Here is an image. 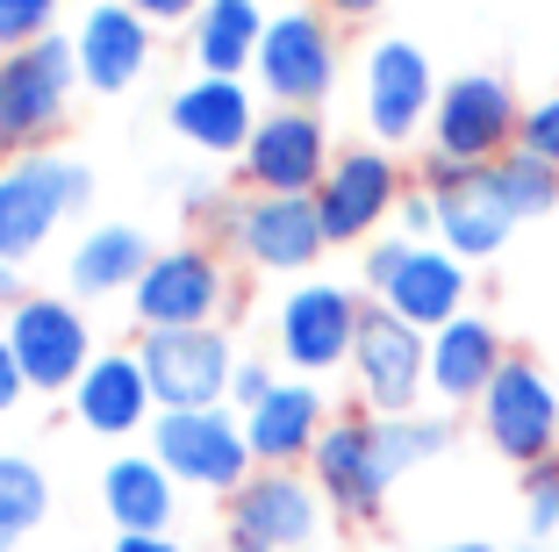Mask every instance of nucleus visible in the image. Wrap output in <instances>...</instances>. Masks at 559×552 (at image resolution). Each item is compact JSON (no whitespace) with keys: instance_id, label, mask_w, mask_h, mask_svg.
Segmentation results:
<instances>
[{"instance_id":"obj_1","label":"nucleus","mask_w":559,"mask_h":552,"mask_svg":"<svg viewBox=\"0 0 559 552\" xmlns=\"http://www.w3.org/2000/svg\"><path fill=\"white\" fill-rule=\"evenodd\" d=\"M337 509L323 503V488L295 467H265L230 495V545L223 552H316L330 538Z\"/></svg>"},{"instance_id":"obj_2","label":"nucleus","mask_w":559,"mask_h":552,"mask_svg":"<svg viewBox=\"0 0 559 552\" xmlns=\"http://www.w3.org/2000/svg\"><path fill=\"white\" fill-rule=\"evenodd\" d=\"M72 80H80V58L66 36H44V44H22L0 58V158L44 151V137L66 122Z\"/></svg>"},{"instance_id":"obj_3","label":"nucleus","mask_w":559,"mask_h":552,"mask_svg":"<svg viewBox=\"0 0 559 552\" xmlns=\"http://www.w3.org/2000/svg\"><path fill=\"white\" fill-rule=\"evenodd\" d=\"M151 459H158L173 481L187 488H209V495H237L251 481V445H245V423L230 409H158L151 423Z\"/></svg>"},{"instance_id":"obj_4","label":"nucleus","mask_w":559,"mask_h":552,"mask_svg":"<svg viewBox=\"0 0 559 552\" xmlns=\"http://www.w3.org/2000/svg\"><path fill=\"white\" fill-rule=\"evenodd\" d=\"M524 130V108H516L510 80L495 72H460V80L438 86V108H430V151L452 165H495L516 151Z\"/></svg>"},{"instance_id":"obj_5","label":"nucleus","mask_w":559,"mask_h":552,"mask_svg":"<svg viewBox=\"0 0 559 552\" xmlns=\"http://www.w3.org/2000/svg\"><path fill=\"white\" fill-rule=\"evenodd\" d=\"M86 187H94V179H86V165H72V158H50V151L8 158L0 165V259L22 266L36 244L86 201Z\"/></svg>"},{"instance_id":"obj_6","label":"nucleus","mask_w":559,"mask_h":552,"mask_svg":"<svg viewBox=\"0 0 559 552\" xmlns=\"http://www.w3.org/2000/svg\"><path fill=\"white\" fill-rule=\"evenodd\" d=\"M474 409H480V438L510 459V467L559 459V388L545 380V366H531V359L510 352Z\"/></svg>"},{"instance_id":"obj_7","label":"nucleus","mask_w":559,"mask_h":552,"mask_svg":"<svg viewBox=\"0 0 559 552\" xmlns=\"http://www.w3.org/2000/svg\"><path fill=\"white\" fill-rule=\"evenodd\" d=\"M130 309L144 330H215V316L230 309V273L201 244L151 251L144 280L130 287Z\"/></svg>"},{"instance_id":"obj_8","label":"nucleus","mask_w":559,"mask_h":552,"mask_svg":"<svg viewBox=\"0 0 559 552\" xmlns=\"http://www.w3.org/2000/svg\"><path fill=\"white\" fill-rule=\"evenodd\" d=\"M352 374H359V395L373 416H416V395L430 388V338L416 324H402L388 302H366Z\"/></svg>"},{"instance_id":"obj_9","label":"nucleus","mask_w":559,"mask_h":552,"mask_svg":"<svg viewBox=\"0 0 559 552\" xmlns=\"http://www.w3.org/2000/svg\"><path fill=\"white\" fill-rule=\"evenodd\" d=\"M424 187L438 195V237H444L452 259L474 266V259H495V251L510 244L516 209L502 201V187H495L488 165H452V158L430 151L424 158Z\"/></svg>"},{"instance_id":"obj_10","label":"nucleus","mask_w":559,"mask_h":552,"mask_svg":"<svg viewBox=\"0 0 559 552\" xmlns=\"http://www.w3.org/2000/svg\"><path fill=\"white\" fill-rule=\"evenodd\" d=\"M136 359L158 409H223L237 380V352L223 330H144Z\"/></svg>"},{"instance_id":"obj_11","label":"nucleus","mask_w":559,"mask_h":552,"mask_svg":"<svg viewBox=\"0 0 559 552\" xmlns=\"http://www.w3.org/2000/svg\"><path fill=\"white\" fill-rule=\"evenodd\" d=\"M223 237H230L259 273H301V266L323 259V244H330L323 215H316V195H251V201H230Z\"/></svg>"},{"instance_id":"obj_12","label":"nucleus","mask_w":559,"mask_h":552,"mask_svg":"<svg viewBox=\"0 0 559 552\" xmlns=\"http://www.w3.org/2000/svg\"><path fill=\"white\" fill-rule=\"evenodd\" d=\"M8 352H15L22 380L44 395L80 388V374L94 366V338H86V316L72 302H50V294H29L22 309H8Z\"/></svg>"},{"instance_id":"obj_13","label":"nucleus","mask_w":559,"mask_h":552,"mask_svg":"<svg viewBox=\"0 0 559 552\" xmlns=\"http://www.w3.org/2000/svg\"><path fill=\"white\" fill-rule=\"evenodd\" d=\"M259 86L280 101V108H316V101L330 94V80H337V36H330L323 15H309V8H287V15L265 22L259 36Z\"/></svg>"},{"instance_id":"obj_14","label":"nucleus","mask_w":559,"mask_h":552,"mask_svg":"<svg viewBox=\"0 0 559 552\" xmlns=\"http://www.w3.org/2000/svg\"><path fill=\"white\" fill-rule=\"evenodd\" d=\"M359 316L366 302L352 287H330L309 280L280 302V359L295 374H330V366H352V344H359Z\"/></svg>"},{"instance_id":"obj_15","label":"nucleus","mask_w":559,"mask_h":552,"mask_svg":"<svg viewBox=\"0 0 559 552\" xmlns=\"http://www.w3.org/2000/svg\"><path fill=\"white\" fill-rule=\"evenodd\" d=\"M309 481L323 488V503L352 524H373L380 503H388V467H380V438L373 416H330V431L309 453Z\"/></svg>"},{"instance_id":"obj_16","label":"nucleus","mask_w":559,"mask_h":552,"mask_svg":"<svg viewBox=\"0 0 559 552\" xmlns=\"http://www.w3.org/2000/svg\"><path fill=\"white\" fill-rule=\"evenodd\" d=\"M402 201V173L388 151H345L330 158L323 187H316V215H323V237L330 244H359L373 237Z\"/></svg>"},{"instance_id":"obj_17","label":"nucleus","mask_w":559,"mask_h":552,"mask_svg":"<svg viewBox=\"0 0 559 552\" xmlns=\"http://www.w3.org/2000/svg\"><path fill=\"white\" fill-rule=\"evenodd\" d=\"M330 173V137L309 108H273L245 144V179L259 195H316Z\"/></svg>"},{"instance_id":"obj_18","label":"nucleus","mask_w":559,"mask_h":552,"mask_svg":"<svg viewBox=\"0 0 559 552\" xmlns=\"http://www.w3.org/2000/svg\"><path fill=\"white\" fill-rule=\"evenodd\" d=\"M430 108H438V80L409 36H388L366 50V122L380 144H409L416 122H430Z\"/></svg>"},{"instance_id":"obj_19","label":"nucleus","mask_w":559,"mask_h":552,"mask_svg":"<svg viewBox=\"0 0 559 552\" xmlns=\"http://www.w3.org/2000/svg\"><path fill=\"white\" fill-rule=\"evenodd\" d=\"M72 58H80V80L94 94H122L151 66V22L122 0H100V8H86L80 36H72Z\"/></svg>"},{"instance_id":"obj_20","label":"nucleus","mask_w":559,"mask_h":552,"mask_svg":"<svg viewBox=\"0 0 559 552\" xmlns=\"http://www.w3.org/2000/svg\"><path fill=\"white\" fill-rule=\"evenodd\" d=\"M72 409H80V423L100 431V438H130V431L158 423V395L144 380V359L136 352H94V366L72 388Z\"/></svg>"},{"instance_id":"obj_21","label":"nucleus","mask_w":559,"mask_h":552,"mask_svg":"<svg viewBox=\"0 0 559 552\" xmlns=\"http://www.w3.org/2000/svg\"><path fill=\"white\" fill-rule=\"evenodd\" d=\"M330 431V409L309 380H280L259 409L245 416V445L259 467H301L316 453V438Z\"/></svg>"},{"instance_id":"obj_22","label":"nucleus","mask_w":559,"mask_h":552,"mask_svg":"<svg viewBox=\"0 0 559 552\" xmlns=\"http://www.w3.org/2000/svg\"><path fill=\"white\" fill-rule=\"evenodd\" d=\"M173 130H180L194 151L230 158V151L251 144V130H259V108H251L245 80H215V72H201V80H187L180 94H173Z\"/></svg>"},{"instance_id":"obj_23","label":"nucleus","mask_w":559,"mask_h":552,"mask_svg":"<svg viewBox=\"0 0 559 552\" xmlns=\"http://www.w3.org/2000/svg\"><path fill=\"white\" fill-rule=\"evenodd\" d=\"M380 302L430 338V330H444L452 316H466V259H452L444 244H416L409 266L380 287Z\"/></svg>"},{"instance_id":"obj_24","label":"nucleus","mask_w":559,"mask_h":552,"mask_svg":"<svg viewBox=\"0 0 559 552\" xmlns=\"http://www.w3.org/2000/svg\"><path fill=\"white\" fill-rule=\"evenodd\" d=\"M502 338L488 316H452L444 330H430V395L438 402H480L488 380L502 374Z\"/></svg>"},{"instance_id":"obj_25","label":"nucleus","mask_w":559,"mask_h":552,"mask_svg":"<svg viewBox=\"0 0 559 552\" xmlns=\"http://www.w3.org/2000/svg\"><path fill=\"white\" fill-rule=\"evenodd\" d=\"M100 509L116 517V531H165L173 524V473L151 453H122L100 473Z\"/></svg>"},{"instance_id":"obj_26","label":"nucleus","mask_w":559,"mask_h":552,"mask_svg":"<svg viewBox=\"0 0 559 552\" xmlns=\"http://www.w3.org/2000/svg\"><path fill=\"white\" fill-rule=\"evenodd\" d=\"M265 22H273V15H265L259 0H201V15H194V58H201V72L237 80L245 66H259Z\"/></svg>"},{"instance_id":"obj_27","label":"nucleus","mask_w":559,"mask_h":552,"mask_svg":"<svg viewBox=\"0 0 559 552\" xmlns=\"http://www.w3.org/2000/svg\"><path fill=\"white\" fill-rule=\"evenodd\" d=\"M144 266H151L144 230H130V223L86 230V237L72 244V294H122V287L144 280Z\"/></svg>"},{"instance_id":"obj_28","label":"nucleus","mask_w":559,"mask_h":552,"mask_svg":"<svg viewBox=\"0 0 559 552\" xmlns=\"http://www.w3.org/2000/svg\"><path fill=\"white\" fill-rule=\"evenodd\" d=\"M44 509H50V481L36 473V459L0 453V552H15L44 524Z\"/></svg>"},{"instance_id":"obj_29","label":"nucleus","mask_w":559,"mask_h":552,"mask_svg":"<svg viewBox=\"0 0 559 552\" xmlns=\"http://www.w3.org/2000/svg\"><path fill=\"white\" fill-rule=\"evenodd\" d=\"M373 438H380L388 481H402V473H416L424 459H438L452 445V416H373Z\"/></svg>"},{"instance_id":"obj_30","label":"nucleus","mask_w":559,"mask_h":552,"mask_svg":"<svg viewBox=\"0 0 559 552\" xmlns=\"http://www.w3.org/2000/svg\"><path fill=\"white\" fill-rule=\"evenodd\" d=\"M488 173H495V187H502V201L516 209V223H524V215H559V173L545 158L510 151V158H495Z\"/></svg>"},{"instance_id":"obj_31","label":"nucleus","mask_w":559,"mask_h":552,"mask_svg":"<svg viewBox=\"0 0 559 552\" xmlns=\"http://www.w3.org/2000/svg\"><path fill=\"white\" fill-rule=\"evenodd\" d=\"M524 524L531 538H559V459L524 467Z\"/></svg>"},{"instance_id":"obj_32","label":"nucleus","mask_w":559,"mask_h":552,"mask_svg":"<svg viewBox=\"0 0 559 552\" xmlns=\"http://www.w3.org/2000/svg\"><path fill=\"white\" fill-rule=\"evenodd\" d=\"M50 15H58V0H0V36H8V50L44 44Z\"/></svg>"},{"instance_id":"obj_33","label":"nucleus","mask_w":559,"mask_h":552,"mask_svg":"<svg viewBox=\"0 0 559 552\" xmlns=\"http://www.w3.org/2000/svg\"><path fill=\"white\" fill-rule=\"evenodd\" d=\"M516 151L545 158L559 173V94H545L538 108H524V130H516Z\"/></svg>"},{"instance_id":"obj_34","label":"nucleus","mask_w":559,"mask_h":552,"mask_svg":"<svg viewBox=\"0 0 559 552\" xmlns=\"http://www.w3.org/2000/svg\"><path fill=\"white\" fill-rule=\"evenodd\" d=\"M395 215H402V237H409V244H424L430 230H438V195H430V187H402Z\"/></svg>"},{"instance_id":"obj_35","label":"nucleus","mask_w":559,"mask_h":552,"mask_svg":"<svg viewBox=\"0 0 559 552\" xmlns=\"http://www.w3.org/2000/svg\"><path fill=\"white\" fill-rule=\"evenodd\" d=\"M409 251H416V244L409 237H380V244H366V287H388V280H395L402 273V266H409Z\"/></svg>"},{"instance_id":"obj_36","label":"nucleus","mask_w":559,"mask_h":552,"mask_svg":"<svg viewBox=\"0 0 559 552\" xmlns=\"http://www.w3.org/2000/svg\"><path fill=\"white\" fill-rule=\"evenodd\" d=\"M273 388H280V380H273V374H265L259 359H237V380H230V402H237V409H245V416H251V409H259V402H265V395H273Z\"/></svg>"},{"instance_id":"obj_37","label":"nucleus","mask_w":559,"mask_h":552,"mask_svg":"<svg viewBox=\"0 0 559 552\" xmlns=\"http://www.w3.org/2000/svg\"><path fill=\"white\" fill-rule=\"evenodd\" d=\"M180 209L187 215H215V223H223V215H230V201L215 195V179H187V187H180Z\"/></svg>"},{"instance_id":"obj_38","label":"nucleus","mask_w":559,"mask_h":552,"mask_svg":"<svg viewBox=\"0 0 559 552\" xmlns=\"http://www.w3.org/2000/svg\"><path fill=\"white\" fill-rule=\"evenodd\" d=\"M122 8H136L144 22H187V15H201V0H122Z\"/></svg>"},{"instance_id":"obj_39","label":"nucleus","mask_w":559,"mask_h":552,"mask_svg":"<svg viewBox=\"0 0 559 552\" xmlns=\"http://www.w3.org/2000/svg\"><path fill=\"white\" fill-rule=\"evenodd\" d=\"M29 388L22 380V366H15V352H8V338H0V409H15V395Z\"/></svg>"},{"instance_id":"obj_40","label":"nucleus","mask_w":559,"mask_h":552,"mask_svg":"<svg viewBox=\"0 0 559 552\" xmlns=\"http://www.w3.org/2000/svg\"><path fill=\"white\" fill-rule=\"evenodd\" d=\"M116 552H180L165 531H116Z\"/></svg>"},{"instance_id":"obj_41","label":"nucleus","mask_w":559,"mask_h":552,"mask_svg":"<svg viewBox=\"0 0 559 552\" xmlns=\"http://www.w3.org/2000/svg\"><path fill=\"white\" fill-rule=\"evenodd\" d=\"M22 302H29V294H15V266L0 259V309H22Z\"/></svg>"},{"instance_id":"obj_42","label":"nucleus","mask_w":559,"mask_h":552,"mask_svg":"<svg viewBox=\"0 0 559 552\" xmlns=\"http://www.w3.org/2000/svg\"><path fill=\"white\" fill-rule=\"evenodd\" d=\"M330 8H337V15H373L380 0H330Z\"/></svg>"},{"instance_id":"obj_43","label":"nucleus","mask_w":559,"mask_h":552,"mask_svg":"<svg viewBox=\"0 0 559 552\" xmlns=\"http://www.w3.org/2000/svg\"><path fill=\"white\" fill-rule=\"evenodd\" d=\"M424 552H488L480 538H460V545H424Z\"/></svg>"},{"instance_id":"obj_44","label":"nucleus","mask_w":559,"mask_h":552,"mask_svg":"<svg viewBox=\"0 0 559 552\" xmlns=\"http://www.w3.org/2000/svg\"><path fill=\"white\" fill-rule=\"evenodd\" d=\"M516 552H545V545H516Z\"/></svg>"},{"instance_id":"obj_45","label":"nucleus","mask_w":559,"mask_h":552,"mask_svg":"<svg viewBox=\"0 0 559 552\" xmlns=\"http://www.w3.org/2000/svg\"><path fill=\"white\" fill-rule=\"evenodd\" d=\"M0 58H8V36H0Z\"/></svg>"},{"instance_id":"obj_46","label":"nucleus","mask_w":559,"mask_h":552,"mask_svg":"<svg viewBox=\"0 0 559 552\" xmlns=\"http://www.w3.org/2000/svg\"><path fill=\"white\" fill-rule=\"evenodd\" d=\"M552 545H559V538H552Z\"/></svg>"}]
</instances>
